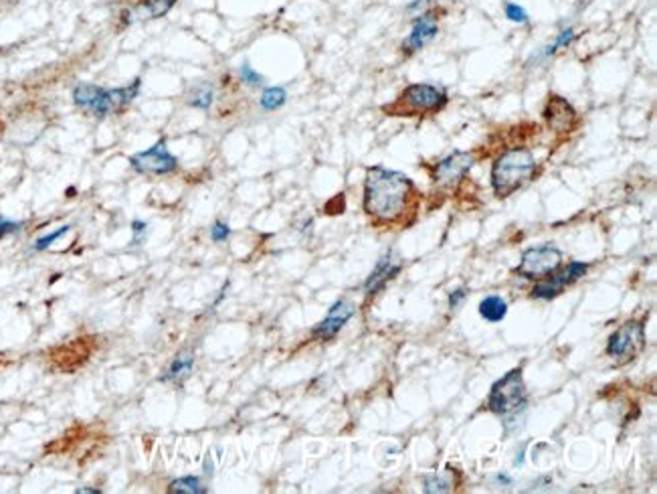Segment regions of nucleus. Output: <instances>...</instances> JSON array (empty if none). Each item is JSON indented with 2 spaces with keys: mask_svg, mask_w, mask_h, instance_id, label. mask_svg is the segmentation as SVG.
Segmentation results:
<instances>
[{
  "mask_svg": "<svg viewBox=\"0 0 657 494\" xmlns=\"http://www.w3.org/2000/svg\"><path fill=\"white\" fill-rule=\"evenodd\" d=\"M526 407V385L522 377V369H512L500 381L494 383L487 409L500 418H514Z\"/></svg>",
  "mask_w": 657,
  "mask_h": 494,
  "instance_id": "obj_3",
  "label": "nucleus"
},
{
  "mask_svg": "<svg viewBox=\"0 0 657 494\" xmlns=\"http://www.w3.org/2000/svg\"><path fill=\"white\" fill-rule=\"evenodd\" d=\"M19 229V223H14V221H6V219H2L0 217V240L4 237V235H9V233H14Z\"/></svg>",
  "mask_w": 657,
  "mask_h": 494,
  "instance_id": "obj_29",
  "label": "nucleus"
},
{
  "mask_svg": "<svg viewBox=\"0 0 657 494\" xmlns=\"http://www.w3.org/2000/svg\"><path fill=\"white\" fill-rule=\"evenodd\" d=\"M170 493L174 494H205L207 486H202V482L197 476H185V478H176L170 484Z\"/></svg>",
  "mask_w": 657,
  "mask_h": 494,
  "instance_id": "obj_19",
  "label": "nucleus"
},
{
  "mask_svg": "<svg viewBox=\"0 0 657 494\" xmlns=\"http://www.w3.org/2000/svg\"><path fill=\"white\" fill-rule=\"evenodd\" d=\"M400 102L409 108L410 112H437L447 103V96L429 83H415L405 89L400 96Z\"/></svg>",
  "mask_w": 657,
  "mask_h": 494,
  "instance_id": "obj_7",
  "label": "nucleus"
},
{
  "mask_svg": "<svg viewBox=\"0 0 657 494\" xmlns=\"http://www.w3.org/2000/svg\"><path fill=\"white\" fill-rule=\"evenodd\" d=\"M101 91L103 88L100 86H91V83H79L77 88L73 89V102L79 106V108H86V110H91L95 102L100 100Z\"/></svg>",
  "mask_w": 657,
  "mask_h": 494,
  "instance_id": "obj_16",
  "label": "nucleus"
},
{
  "mask_svg": "<svg viewBox=\"0 0 657 494\" xmlns=\"http://www.w3.org/2000/svg\"><path fill=\"white\" fill-rule=\"evenodd\" d=\"M572 41H574V31H572V29H564V31H560V35L557 37V41H554L552 45H548V47H546L544 57L552 55V53H557L558 49H562V47H569Z\"/></svg>",
  "mask_w": 657,
  "mask_h": 494,
  "instance_id": "obj_22",
  "label": "nucleus"
},
{
  "mask_svg": "<svg viewBox=\"0 0 657 494\" xmlns=\"http://www.w3.org/2000/svg\"><path fill=\"white\" fill-rule=\"evenodd\" d=\"M586 272H589V266H586V264H583V262H571L560 274H562V278H564L567 284H572V282L583 278Z\"/></svg>",
  "mask_w": 657,
  "mask_h": 494,
  "instance_id": "obj_21",
  "label": "nucleus"
},
{
  "mask_svg": "<svg viewBox=\"0 0 657 494\" xmlns=\"http://www.w3.org/2000/svg\"><path fill=\"white\" fill-rule=\"evenodd\" d=\"M480 314L487 322H500L502 318L508 314V302L500 296H487L480 304Z\"/></svg>",
  "mask_w": 657,
  "mask_h": 494,
  "instance_id": "obj_15",
  "label": "nucleus"
},
{
  "mask_svg": "<svg viewBox=\"0 0 657 494\" xmlns=\"http://www.w3.org/2000/svg\"><path fill=\"white\" fill-rule=\"evenodd\" d=\"M475 165V156L472 153H453L435 166L433 180L439 187H453L465 177Z\"/></svg>",
  "mask_w": 657,
  "mask_h": 494,
  "instance_id": "obj_8",
  "label": "nucleus"
},
{
  "mask_svg": "<svg viewBox=\"0 0 657 494\" xmlns=\"http://www.w3.org/2000/svg\"><path fill=\"white\" fill-rule=\"evenodd\" d=\"M562 264V252L554 245H538L530 247L522 255L518 276L526 279H542L552 276Z\"/></svg>",
  "mask_w": 657,
  "mask_h": 494,
  "instance_id": "obj_4",
  "label": "nucleus"
},
{
  "mask_svg": "<svg viewBox=\"0 0 657 494\" xmlns=\"http://www.w3.org/2000/svg\"><path fill=\"white\" fill-rule=\"evenodd\" d=\"M239 73H241V79L247 83V86H259L261 81H263V77L257 73V71H253L251 69V65H241V69H239Z\"/></svg>",
  "mask_w": 657,
  "mask_h": 494,
  "instance_id": "obj_26",
  "label": "nucleus"
},
{
  "mask_svg": "<svg viewBox=\"0 0 657 494\" xmlns=\"http://www.w3.org/2000/svg\"><path fill=\"white\" fill-rule=\"evenodd\" d=\"M544 115L548 126L552 128V130H557V132H571L574 122H576L574 108L564 98H560V96H552L550 98V102H548L544 110Z\"/></svg>",
  "mask_w": 657,
  "mask_h": 494,
  "instance_id": "obj_10",
  "label": "nucleus"
},
{
  "mask_svg": "<svg viewBox=\"0 0 657 494\" xmlns=\"http://www.w3.org/2000/svg\"><path fill=\"white\" fill-rule=\"evenodd\" d=\"M465 296H467V290H465V288H457V290L449 296V306H451V308H459L461 302L465 300Z\"/></svg>",
  "mask_w": 657,
  "mask_h": 494,
  "instance_id": "obj_28",
  "label": "nucleus"
},
{
  "mask_svg": "<svg viewBox=\"0 0 657 494\" xmlns=\"http://www.w3.org/2000/svg\"><path fill=\"white\" fill-rule=\"evenodd\" d=\"M437 33H439V26L435 23L433 14H423L421 19L415 21L410 35L407 37V41L403 43V49L409 53L417 51V49H423L429 41H433V38L437 37Z\"/></svg>",
  "mask_w": 657,
  "mask_h": 494,
  "instance_id": "obj_11",
  "label": "nucleus"
},
{
  "mask_svg": "<svg viewBox=\"0 0 657 494\" xmlns=\"http://www.w3.org/2000/svg\"><path fill=\"white\" fill-rule=\"evenodd\" d=\"M178 0H140L138 11L144 14L146 19H160L164 14L172 11V6Z\"/></svg>",
  "mask_w": 657,
  "mask_h": 494,
  "instance_id": "obj_17",
  "label": "nucleus"
},
{
  "mask_svg": "<svg viewBox=\"0 0 657 494\" xmlns=\"http://www.w3.org/2000/svg\"><path fill=\"white\" fill-rule=\"evenodd\" d=\"M69 229H71V225H63L61 229H57V231H53V233H49V235H45V237H41V240L35 241V245H33V247H35L37 252H43V249H47V247H51V245H53L55 241L61 240L65 233H69Z\"/></svg>",
  "mask_w": 657,
  "mask_h": 494,
  "instance_id": "obj_23",
  "label": "nucleus"
},
{
  "mask_svg": "<svg viewBox=\"0 0 657 494\" xmlns=\"http://www.w3.org/2000/svg\"><path fill=\"white\" fill-rule=\"evenodd\" d=\"M449 488H451V480L443 476H433L425 482V493H445Z\"/></svg>",
  "mask_w": 657,
  "mask_h": 494,
  "instance_id": "obj_24",
  "label": "nucleus"
},
{
  "mask_svg": "<svg viewBox=\"0 0 657 494\" xmlns=\"http://www.w3.org/2000/svg\"><path fill=\"white\" fill-rule=\"evenodd\" d=\"M132 229H134V233H136V237H134V243H136L138 235H142V233L146 231V223H144V221H134V223H132Z\"/></svg>",
  "mask_w": 657,
  "mask_h": 494,
  "instance_id": "obj_30",
  "label": "nucleus"
},
{
  "mask_svg": "<svg viewBox=\"0 0 657 494\" xmlns=\"http://www.w3.org/2000/svg\"><path fill=\"white\" fill-rule=\"evenodd\" d=\"M229 235H231V229H229V225H224V223H214V225H212V229H211L212 241L221 243V241L227 240Z\"/></svg>",
  "mask_w": 657,
  "mask_h": 494,
  "instance_id": "obj_27",
  "label": "nucleus"
},
{
  "mask_svg": "<svg viewBox=\"0 0 657 494\" xmlns=\"http://www.w3.org/2000/svg\"><path fill=\"white\" fill-rule=\"evenodd\" d=\"M130 163H132V168L142 173V175H168V173L176 170V166H178L176 156L168 153V146H166L164 140L156 142L152 148L144 150V153L134 154L130 158Z\"/></svg>",
  "mask_w": 657,
  "mask_h": 494,
  "instance_id": "obj_6",
  "label": "nucleus"
},
{
  "mask_svg": "<svg viewBox=\"0 0 657 494\" xmlns=\"http://www.w3.org/2000/svg\"><path fill=\"white\" fill-rule=\"evenodd\" d=\"M212 103V88L209 83H199L197 88L190 89L188 93V106L199 108V110H209Z\"/></svg>",
  "mask_w": 657,
  "mask_h": 494,
  "instance_id": "obj_18",
  "label": "nucleus"
},
{
  "mask_svg": "<svg viewBox=\"0 0 657 494\" xmlns=\"http://www.w3.org/2000/svg\"><path fill=\"white\" fill-rule=\"evenodd\" d=\"M398 272H400V266H398V264H393L390 254L385 255V257L376 264V267L372 269V274L368 276V279H366V284H364L366 294H374V292H378L381 288H385L386 282L395 278Z\"/></svg>",
  "mask_w": 657,
  "mask_h": 494,
  "instance_id": "obj_12",
  "label": "nucleus"
},
{
  "mask_svg": "<svg viewBox=\"0 0 657 494\" xmlns=\"http://www.w3.org/2000/svg\"><path fill=\"white\" fill-rule=\"evenodd\" d=\"M536 170L534 154L528 148H512L500 154L492 166V187L500 199L522 189Z\"/></svg>",
  "mask_w": 657,
  "mask_h": 494,
  "instance_id": "obj_2",
  "label": "nucleus"
},
{
  "mask_svg": "<svg viewBox=\"0 0 657 494\" xmlns=\"http://www.w3.org/2000/svg\"><path fill=\"white\" fill-rule=\"evenodd\" d=\"M504 11H506V16H508L512 23H528V14H526V11H524L522 6H518V4L506 2Z\"/></svg>",
  "mask_w": 657,
  "mask_h": 494,
  "instance_id": "obj_25",
  "label": "nucleus"
},
{
  "mask_svg": "<svg viewBox=\"0 0 657 494\" xmlns=\"http://www.w3.org/2000/svg\"><path fill=\"white\" fill-rule=\"evenodd\" d=\"M564 286H569V284L564 282L562 274L548 276V278H542L534 286L532 296L534 298H540V300H550V298H557L558 294H562Z\"/></svg>",
  "mask_w": 657,
  "mask_h": 494,
  "instance_id": "obj_13",
  "label": "nucleus"
},
{
  "mask_svg": "<svg viewBox=\"0 0 657 494\" xmlns=\"http://www.w3.org/2000/svg\"><path fill=\"white\" fill-rule=\"evenodd\" d=\"M497 482H502V484H509V476H506V474H497Z\"/></svg>",
  "mask_w": 657,
  "mask_h": 494,
  "instance_id": "obj_31",
  "label": "nucleus"
},
{
  "mask_svg": "<svg viewBox=\"0 0 657 494\" xmlns=\"http://www.w3.org/2000/svg\"><path fill=\"white\" fill-rule=\"evenodd\" d=\"M352 314H354L352 304H348L346 300H338V302L330 308L328 317L324 318L322 322L314 329V332H311L314 339H320V341H330V339H334L336 334L344 329V324L352 318Z\"/></svg>",
  "mask_w": 657,
  "mask_h": 494,
  "instance_id": "obj_9",
  "label": "nucleus"
},
{
  "mask_svg": "<svg viewBox=\"0 0 657 494\" xmlns=\"http://www.w3.org/2000/svg\"><path fill=\"white\" fill-rule=\"evenodd\" d=\"M413 192V182L407 175L372 166L364 180V211L378 221H395L403 215Z\"/></svg>",
  "mask_w": 657,
  "mask_h": 494,
  "instance_id": "obj_1",
  "label": "nucleus"
},
{
  "mask_svg": "<svg viewBox=\"0 0 657 494\" xmlns=\"http://www.w3.org/2000/svg\"><path fill=\"white\" fill-rule=\"evenodd\" d=\"M645 346V329L641 322H625L611 334L607 342V355L619 361V365L629 363Z\"/></svg>",
  "mask_w": 657,
  "mask_h": 494,
  "instance_id": "obj_5",
  "label": "nucleus"
},
{
  "mask_svg": "<svg viewBox=\"0 0 657 494\" xmlns=\"http://www.w3.org/2000/svg\"><path fill=\"white\" fill-rule=\"evenodd\" d=\"M192 365H195V356L192 353H180V355L176 356L172 361V365L168 367L166 371V375H164V381H172V383H182V381L190 375V371H192Z\"/></svg>",
  "mask_w": 657,
  "mask_h": 494,
  "instance_id": "obj_14",
  "label": "nucleus"
},
{
  "mask_svg": "<svg viewBox=\"0 0 657 494\" xmlns=\"http://www.w3.org/2000/svg\"><path fill=\"white\" fill-rule=\"evenodd\" d=\"M287 100V93L284 88H269L261 96V108L263 110H277L281 108Z\"/></svg>",
  "mask_w": 657,
  "mask_h": 494,
  "instance_id": "obj_20",
  "label": "nucleus"
}]
</instances>
